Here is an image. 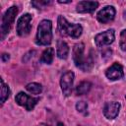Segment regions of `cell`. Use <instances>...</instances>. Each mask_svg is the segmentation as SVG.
Instances as JSON below:
<instances>
[{
    "label": "cell",
    "mask_w": 126,
    "mask_h": 126,
    "mask_svg": "<svg viewBox=\"0 0 126 126\" xmlns=\"http://www.w3.org/2000/svg\"><path fill=\"white\" fill-rule=\"evenodd\" d=\"M73 60L77 68L84 72H88L93 68V59L85 54V44L80 42L75 44L73 48Z\"/></svg>",
    "instance_id": "cell-1"
},
{
    "label": "cell",
    "mask_w": 126,
    "mask_h": 126,
    "mask_svg": "<svg viewBox=\"0 0 126 126\" xmlns=\"http://www.w3.org/2000/svg\"><path fill=\"white\" fill-rule=\"evenodd\" d=\"M58 31L59 33L62 36H70L73 38H78L83 32V28L80 24H73V23H69L66 18H64L63 16H59L58 17Z\"/></svg>",
    "instance_id": "cell-2"
},
{
    "label": "cell",
    "mask_w": 126,
    "mask_h": 126,
    "mask_svg": "<svg viewBox=\"0 0 126 126\" xmlns=\"http://www.w3.org/2000/svg\"><path fill=\"white\" fill-rule=\"evenodd\" d=\"M52 40V23L50 20H42L38 27L35 42L38 45H48Z\"/></svg>",
    "instance_id": "cell-3"
},
{
    "label": "cell",
    "mask_w": 126,
    "mask_h": 126,
    "mask_svg": "<svg viewBox=\"0 0 126 126\" xmlns=\"http://www.w3.org/2000/svg\"><path fill=\"white\" fill-rule=\"evenodd\" d=\"M18 14V7L17 6H12L10 7L5 14L3 15L2 18V24H1V34H2V38H4V36L10 32L15 18Z\"/></svg>",
    "instance_id": "cell-4"
},
{
    "label": "cell",
    "mask_w": 126,
    "mask_h": 126,
    "mask_svg": "<svg viewBox=\"0 0 126 126\" xmlns=\"http://www.w3.org/2000/svg\"><path fill=\"white\" fill-rule=\"evenodd\" d=\"M32 30V15L27 13L21 16L17 22V33L20 36H27Z\"/></svg>",
    "instance_id": "cell-5"
},
{
    "label": "cell",
    "mask_w": 126,
    "mask_h": 126,
    "mask_svg": "<svg viewBox=\"0 0 126 126\" xmlns=\"http://www.w3.org/2000/svg\"><path fill=\"white\" fill-rule=\"evenodd\" d=\"M15 100L16 102L21 105V106H24L28 111H31L33 109V107L35 106V104L37 103L38 101V98L37 97H32L29 94H27L26 93L24 92H20L16 97H15Z\"/></svg>",
    "instance_id": "cell-6"
},
{
    "label": "cell",
    "mask_w": 126,
    "mask_h": 126,
    "mask_svg": "<svg viewBox=\"0 0 126 126\" xmlns=\"http://www.w3.org/2000/svg\"><path fill=\"white\" fill-rule=\"evenodd\" d=\"M73 83H74V73L72 71H67L61 76L60 86L62 93L65 96H69L71 94Z\"/></svg>",
    "instance_id": "cell-7"
},
{
    "label": "cell",
    "mask_w": 126,
    "mask_h": 126,
    "mask_svg": "<svg viewBox=\"0 0 126 126\" xmlns=\"http://www.w3.org/2000/svg\"><path fill=\"white\" fill-rule=\"evenodd\" d=\"M115 33L114 30H107L105 32H102L100 33H97L94 36V42L97 47H103L105 45H108L114 41Z\"/></svg>",
    "instance_id": "cell-8"
},
{
    "label": "cell",
    "mask_w": 126,
    "mask_h": 126,
    "mask_svg": "<svg viewBox=\"0 0 126 126\" xmlns=\"http://www.w3.org/2000/svg\"><path fill=\"white\" fill-rule=\"evenodd\" d=\"M115 9L113 6H105L102 8L96 15V19L99 23L102 24H107L111 21H113L115 17Z\"/></svg>",
    "instance_id": "cell-9"
},
{
    "label": "cell",
    "mask_w": 126,
    "mask_h": 126,
    "mask_svg": "<svg viewBox=\"0 0 126 126\" xmlns=\"http://www.w3.org/2000/svg\"><path fill=\"white\" fill-rule=\"evenodd\" d=\"M105 76L111 81H116V80H119V79L123 78L124 71H123L122 65L119 64V63H116V62L113 63L109 68L106 69Z\"/></svg>",
    "instance_id": "cell-10"
},
{
    "label": "cell",
    "mask_w": 126,
    "mask_h": 126,
    "mask_svg": "<svg viewBox=\"0 0 126 126\" xmlns=\"http://www.w3.org/2000/svg\"><path fill=\"white\" fill-rule=\"evenodd\" d=\"M120 110V103L116 101L106 102L103 106V115L107 119H114L118 115Z\"/></svg>",
    "instance_id": "cell-11"
},
{
    "label": "cell",
    "mask_w": 126,
    "mask_h": 126,
    "mask_svg": "<svg viewBox=\"0 0 126 126\" xmlns=\"http://www.w3.org/2000/svg\"><path fill=\"white\" fill-rule=\"evenodd\" d=\"M98 7L96 1H80L77 4V12L79 13H92Z\"/></svg>",
    "instance_id": "cell-12"
},
{
    "label": "cell",
    "mask_w": 126,
    "mask_h": 126,
    "mask_svg": "<svg viewBox=\"0 0 126 126\" xmlns=\"http://www.w3.org/2000/svg\"><path fill=\"white\" fill-rule=\"evenodd\" d=\"M56 54L58 56V58L60 59H66L68 57V54H69V46L68 44L59 39L57 41V45H56Z\"/></svg>",
    "instance_id": "cell-13"
},
{
    "label": "cell",
    "mask_w": 126,
    "mask_h": 126,
    "mask_svg": "<svg viewBox=\"0 0 126 126\" xmlns=\"http://www.w3.org/2000/svg\"><path fill=\"white\" fill-rule=\"evenodd\" d=\"M54 57V49L52 47H47L41 54L40 62L45 64H51Z\"/></svg>",
    "instance_id": "cell-14"
},
{
    "label": "cell",
    "mask_w": 126,
    "mask_h": 126,
    "mask_svg": "<svg viewBox=\"0 0 126 126\" xmlns=\"http://www.w3.org/2000/svg\"><path fill=\"white\" fill-rule=\"evenodd\" d=\"M92 88V84L89 82V81H83L81 82L77 88H76V94L78 95H83V94H86L90 92Z\"/></svg>",
    "instance_id": "cell-15"
},
{
    "label": "cell",
    "mask_w": 126,
    "mask_h": 126,
    "mask_svg": "<svg viewBox=\"0 0 126 126\" xmlns=\"http://www.w3.org/2000/svg\"><path fill=\"white\" fill-rule=\"evenodd\" d=\"M26 89L28 92H30L31 94H39L42 91V87L38 83H30L26 86Z\"/></svg>",
    "instance_id": "cell-16"
},
{
    "label": "cell",
    "mask_w": 126,
    "mask_h": 126,
    "mask_svg": "<svg viewBox=\"0 0 126 126\" xmlns=\"http://www.w3.org/2000/svg\"><path fill=\"white\" fill-rule=\"evenodd\" d=\"M0 81H1V103L3 104L6 101V99H8V97L10 95V89L4 83L3 79H1Z\"/></svg>",
    "instance_id": "cell-17"
},
{
    "label": "cell",
    "mask_w": 126,
    "mask_h": 126,
    "mask_svg": "<svg viewBox=\"0 0 126 126\" xmlns=\"http://www.w3.org/2000/svg\"><path fill=\"white\" fill-rule=\"evenodd\" d=\"M120 47L123 51H126V30H123L120 33Z\"/></svg>",
    "instance_id": "cell-18"
},
{
    "label": "cell",
    "mask_w": 126,
    "mask_h": 126,
    "mask_svg": "<svg viewBox=\"0 0 126 126\" xmlns=\"http://www.w3.org/2000/svg\"><path fill=\"white\" fill-rule=\"evenodd\" d=\"M76 109H77L79 112H81V113L86 112V110L88 109V104H87V102H85V101H83V100L78 101V102L76 103Z\"/></svg>",
    "instance_id": "cell-19"
},
{
    "label": "cell",
    "mask_w": 126,
    "mask_h": 126,
    "mask_svg": "<svg viewBox=\"0 0 126 126\" xmlns=\"http://www.w3.org/2000/svg\"><path fill=\"white\" fill-rule=\"evenodd\" d=\"M32 4L35 8L39 9V8H41L42 6H45V5L51 4V1H32Z\"/></svg>",
    "instance_id": "cell-20"
},
{
    "label": "cell",
    "mask_w": 126,
    "mask_h": 126,
    "mask_svg": "<svg viewBox=\"0 0 126 126\" xmlns=\"http://www.w3.org/2000/svg\"><path fill=\"white\" fill-rule=\"evenodd\" d=\"M9 58H10V56H9V54H7V53H3V54L1 55V59H2V61H3V62L8 61V60H9Z\"/></svg>",
    "instance_id": "cell-21"
},
{
    "label": "cell",
    "mask_w": 126,
    "mask_h": 126,
    "mask_svg": "<svg viewBox=\"0 0 126 126\" xmlns=\"http://www.w3.org/2000/svg\"><path fill=\"white\" fill-rule=\"evenodd\" d=\"M37 126H49L48 124H46V123H39Z\"/></svg>",
    "instance_id": "cell-22"
},
{
    "label": "cell",
    "mask_w": 126,
    "mask_h": 126,
    "mask_svg": "<svg viewBox=\"0 0 126 126\" xmlns=\"http://www.w3.org/2000/svg\"><path fill=\"white\" fill-rule=\"evenodd\" d=\"M59 3H71V1H58Z\"/></svg>",
    "instance_id": "cell-23"
},
{
    "label": "cell",
    "mask_w": 126,
    "mask_h": 126,
    "mask_svg": "<svg viewBox=\"0 0 126 126\" xmlns=\"http://www.w3.org/2000/svg\"><path fill=\"white\" fill-rule=\"evenodd\" d=\"M125 97H126V95H125Z\"/></svg>",
    "instance_id": "cell-24"
}]
</instances>
